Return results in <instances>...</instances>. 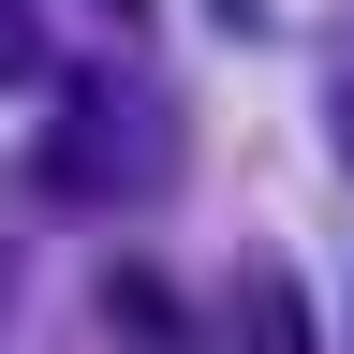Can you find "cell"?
<instances>
[{"label":"cell","mask_w":354,"mask_h":354,"mask_svg":"<svg viewBox=\"0 0 354 354\" xmlns=\"http://www.w3.org/2000/svg\"><path fill=\"white\" fill-rule=\"evenodd\" d=\"M339 162H354V59H339Z\"/></svg>","instance_id":"cell-6"},{"label":"cell","mask_w":354,"mask_h":354,"mask_svg":"<svg viewBox=\"0 0 354 354\" xmlns=\"http://www.w3.org/2000/svg\"><path fill=\"white\" fill-rule=\"evenodd\" d=\"M0 74H44V15L30 0H0Z\"/></svg>","instance_id":"cell-4"},{"label":"cell","mask_w":354,"mask_h":354,"mask_svg":"<svg viewBox=\"0 0 354 354\" xmlns=\"http://www.w3.org/2000/svg\"><path fill=\"white\" fill-rule=\"evenodd\" d=\"M162 177H177V104H162V74H148V59L59 74V118L30 133V192L59 207V221H104V207H148Z\"/></svg>","instance_id":"cell-1"},{"label":"cell","mask_w":354,"mask_h":354,"mask_svg":"<svg viewBox=\"0 0 354 354\" xmlns=\"http://www.w3.org/2000/svg\"><path fill=\"white\" fill-rule=\"evenodd\" d=\"M251 354H310V295L295 281H251Z\"/></svg>","instance_id":"cell-3"},{"label":"cell","mask_w":354,"mask_h":354,"mask_svg":"<svg viewBox=\"0 0 354 354\" xmlns=\"http://www.w3.org/2000/svg\"><path fill=\"white\" fill-rule=\"evenodd\" d=\"M118 15H133V0H118Z\"/></svg>","instance_id":"cell-7"},{"label":"cell","mask_w":354,"mask_h":354,"mask_svg":"<svg viewBox=\"0 0 354 354\" xmlns=\"http://www.w3.org/2000/svg\"><path fill=\"white\" fill-rule=\"evenodd\" d=\"M15 295H30V251H15V221H0V339H15Z\"/></svg>","instance_id":"cell-5"},{"label":"cell","mask_w":354,"mask_h":354,"mask_svg":"<svg viewBox=\"0 0 354 354\" xmlns=\"http://www.w3.org/2000/svg\"><path fill=\"white\" fill-rule=\"evenodd\" d=\"M104 325H118L133 354H192V310H177L162 266H104Z\"/></svg>","instance_id":"cell-2"}]
</instances>
